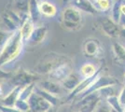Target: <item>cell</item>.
Listing matches in <instances>:
<instances>
[{
    "label": "cell",
    "mask_w": 125,
    "mask_h": 112,
    "mask_svg": "<svg viewBox=\"0 0 125 112\" xmlns=\"http://www.w3.org/2000/svg\"><path fill=\"white\" fill-rule=\"evenodd\" d=\"M24 46L19 30L11 33L4 46L0 49V68L5 69L6 66L16 62L22 54Z\"/></svg>",
    "instance_id": "cell-1"
},
{
    "label": "cell",
    "mask_w": 125,
    "mask_h": 112,
    "mask_svg": "<svg viewBox=\"0 0 125 112\" xmlns=\"http://www.w3.org/2000/svg\"><path fill=\"white\" fill-rule=\"evenodd\" d=\"M67 62H72L67 55L55 51H50L45 53L39 59L37 64L33 67L32 71L38 76L50 75L59 65Z\"/></svg>",
    "instance_id": "cell-2"
},
{
    "label": "cell",
    "mask_w": 125,
    "mask_h": 112,
    "mask_svg": "<svg viewBox=\"0 0 125 112\" xmlns=\"http://www.w3.org/2000/svg\"><path fill=\"white\" fill-rule=\"evenodd\" d=\"M40 76L34 73L33 71L21 69L14 75H11V77L8 80V83L12 87H23L28 85L30 83L37 82L39 80Z\"/></svg>",
    "instance_id": "cell-3"
},
{
    "label": "cell",
    "mask_w": 125,
    "mask_h": 112,
    "mask_svg": "<svg viewBox=\"0 0 125 112\" xmlns=\"http://www.w3.org/2000/svg\"><path fill=\"white\" fill-rule=\"evenodd\" d=\"M102 97L99 92H94L88 95H85L79 98L78 103L76 104L77 110L76 112H94L96 107L102 101Z\"/></svg>",
    "instance_id": "cell-4"
},
{
    "label": "cell",
    "mask_w": 125,
    "mask_h": 112,
    "mask_svg": "<svg viewBox=\"0 0 125 112\" xmlns=\"http://www.w3.org/2000/svg\"><path fill=\"white\" fill-rule=\"evenodd\" d=\"M100 30L104 36L111 38H118L120 37V24L116 23L110 17H101L97 21Z\"/></svg>",
    "instance_id": "cell-5"
},
{
    "label": "cell",
    "mask_w": 125,
    "mask_h": 112,
    "mask_svg": "<svg viewBox=\"0 0 125 112\" xmlns=\"http://www.w3.org/2000/svg\"><path fill=\"white\" fill-rule=\"evenodd\" d=\"M82 51L86 57L91 58H101L104 54V49L102 44L97 38L89 37L85 39L82 46Z\"/></svg>",
    "instance_id": "cell-6"
},
{
    "label": "cell",
    "mask_w": 125,
    "mask_h": 112,
    "mask_svg": "<svg viewBox=\"0 0 125 112\" xmlns=\"http://www.w3.org/2000/svg\"><path fill=\"white\" fill-rule=\"evenodd\" d=\"M27 102L30 108L29 112H46L53 107L49 102L46 101L41 95H39L35 91L28 98Z\"/></svg>",
    "instance_id": "cell-7"
},
{
    "label": "cell",
    "mask_w": 125,
    "mask_h": 112,
    "mask_svg": "<svg viewBox=\"0 0 125 112\" xmlns=\"http://www.w3.org/2000/svg\"><path fill=\"white\" fill-rule=\"evenodd\" d=\"M62 22H72V23H81L83 24V15L82 12L78 10L73 6H68L62 10Z\"/></svg>",
    "instance_id": "cell-8"
},
{
    "label": "cell",
    "mask_w": 125,
    "mask_h": 112,
    "mask_svg": "<svg viewBox=\"0 0 125 112\" xmlns=\"http://www.w3.org/2000/svg\"><path fill=\"white\" fill-rule=\"evenodd\" d=\"M73 71L74 69L73 66H72V62H67V63H64V64L59 65L48 76H49L50 80H52L61 83L62 80L66 79Z\"/></svg>",
    "instance_id": "cell-9"
},
{
    "label": "cell",
    "mask_w": 125,
    "mask_h": 112,
    "mask_svg": "<svg viewBox=\"0 0 125 112\" xmlns=\"http://www.w3.org/2000/svg\"><path fill=\"white\" fill-rule=\"evenodd\" d=\"M37 85L41 88L42 90L48 92L52 94H54L56 96L61 95L62 93V91L64 90L62 88V84L60 82H57V81H54L52 80H38L37 82Z\"/></svg>",
    "instance_id": "cell-10"
},
{
    "label": "cell",
    "mask_w": 125,
    "mask_h": 112,
    "mask_svg": "<svg viewBox=\"0 0 125 112\" xmlns=\"http://www.w3.org/2000/svg\"><path fill=\"white\" fill-rule=\"evenodd\" d=\"M38 10L41 17L54 18L57 15V7L49 0H38Z\"/></svg>",
    "instance_id": "cell-11"
},
{
    "label": "cell",
    "mask_w": 125,
    "mask_h": 112,
    "mask_svg": "<svg viewBox=\"0 0 125 112\" xmlns=\"http://www.w3.org/2000/svg\"><path fill=\"white\" fill-rule=\"evenodd\" d=\"M48 34V27L45 24H41V25H37L35 27V30L33 34L31 35V37L29 38L27 45L30 46H37L38 44L42 43L45 38L47 37Z\"/></svg>",
    "instance_id": "cell-12"
},
{
    "label": "cell",
    "mask_w": 125,
    "mask_h": 112,
    "mask_svg": "<svg viewBox=\"0 0 125 112\" xmlns=\"http://www.w3.org/2000/svg\"><path fill=\"white\" fill-rule=\"evenodd\" d=\"M71 6L90 15H96L99 12L92 0H71Z\"/></svg>",
    "instance_id": "cell-13"
},
{
    "label": "cell",
    "mask_w": 125,
    "mask_h": 112,
    "mask_svg": "<svg viewBox=\"0 0 125 112\" xmlns=\"http://www.w3.org/2000/svg\"><path fill=\"white\" fill-rule=\"evenodd\" d=\"M35 27H36V23L34 22V21H33L31 18H30V16L28 15V16L23 20L21 27L19 28V32L21 34V39H22V41L24 42L25 45L27 44L29 38L31 37V35L33 34V32H34Z\"/></svg>",
    "instance_id": "cell-14"
},
{
    "label": "cell",
    "mask_w": 125,
    "mask_h": 112,
    "mask_svg": "<svg viewBox=\"0 0 125 112\" xmlns=\"http://www.w3.org/2000/svg\"><path fill=\"white\" fill-rule=\"evenodd\" d=\"M81 80H82V78L80 77L79 73L73 71L66 79H64L62 80L61 82V84H62V88L65 91H68L69 92H71L73 90H75L77 88V86L79 84Z\"/></svg>",
    "instance_id": "cell-15"
},
{
    "label": "cell",
    "mask_w": 125,
    "mask_h": 112,
    "mask_svg": "<svg viewBox=\"0 0 125 112\" xmlns=\"http://www.w3.org/2000/svg\"><path fill=\"white\" fill-rule=\"evenodd\" d=\"M21 87H14L6 95H4L0 99V104L6 107H14V104L19 99V94Z\"/></svg>",
    "instance_id": "cell-16"
},
{
    "label": "cell",
    "mask_w": 125,
    "mask_h": 112,
    "mask_svg": "<svg viewBox=\"0 0 125 112\" xmlns=\"http://www.w3.org/2000/svg\"><path fill=\"white\" fill-rule=\"evenodd\" d=\"M98 69L99 68L93 63H84L80 66L78 73L82 79H88V78H92L95 76L96 73L98 72Z\"/></svg>",
    "instance_id": "cell-17"
},
{
    "label": "cell",
    "mask_w": 125,
    "mask_h": 112,
    "mask_svg": "<svg viewBox=\"0 0 125 112\" xmlns=\"http://www.w3.org/2000/svg\"><path fill=\"white\" fill-rule=\"evenodd\" d=\"M12 10L21 14V16L26 17L29 15V0H14Z\"/></svg>",
    "instance_id": "cell-18"
},
{
    "label": "cell",
    "mask_w": 125,
    "mask_h": 112,
    "mask_svg": "<svg viewBox=\"0 0 125 112\" xmlns=\"http://www.w3.org/2000/svg\"><path fill=\"white\" fill-rule=\"evenodd\" d=\"M121 3L122 0H114L111 2V7H110V18L118 24H120V21L121 20V12H120Z\"/></svg>",
    "instance_id": "cell-19"
},
{
    "label": "cell",
    "mask_w": 125,
    "mask_h": 112,
    "mask_svg": "<svg viewBox=\"0 0 125 112\" xmlns=\"http://www.w3.org/2000/svg\"><path fill=\"white\" fill-rule=\"evenodd\" d=\"M35 92H37L39 95H41L42 97H43L46 101L49 102L53 107H57L58 105H59V103H60V98H59L58 96L54 95V94H52V93H50V92H48L42 90L41 88H39L37 85H36V87H35Z\"/></svg>",
    "instance_id": "cell-20"
},
{
    "label": "cell",
    "mask_w": 125,
    "mask_h": 112,
    "mask_svg": "<svg viewBox=\"0 0 125 112\" xmlns=\"http://www.w3.org/2000/svg\"><path fill=\"white\" fill-rule=\"evenodd\" d=\"M112 51L116 60L120 64L125 65V47L120 42L112 43Z\"/></svg>",
    "instance_id": "cell-21"
},
{
    "label": "cell",
    "mask_w": 125,
    "mask_h": 112,
    "mask_svg": "<svg viewBox=\"0 0 125 112\" xmlns=\"http://www.w3.org/2000/svg\"><path fill=\"white\" fill-rule=\"evenodd\" d=\"M0 19H1V21H2V24L5 26V29H4V30L8 31V32H10V33H13V32H15V31H17V30H19V27H18V25L15 23V21L9 16V14H8L6 11H4V12L2 13Z\"/></svg>",
    "instance_id": "cell-22"
},
{
    "label": "cell",
    "mask_w": 125,
    "mask_h": 112,
    "mask_svg": "<svg viewBox=\"0 0 125 112\" xmlns=\"http://www.w3.org/2000/svg\"><path fill=\"white\" fill-rule=\"evenodd\" d=\"M29 16L35 23L39 21L41 15L38 10V0H29Z\"/></svg>",
    "instance_id": "cell-23"
},
{
    "label": "cell",
    "mask_w": 125,
    "mask_h": 112,
    "mask_svg": "<svg viewBox=\"0 0 125 112\" xmlns=\"http://www.w3.org/2000/svg\"><path fill=\"white\" fill-rule=\"evenodd\" d=\"M104 101L108 104V106L111 107L112 111L114 112H123V107L120 103L118 95H112L106 98Z\"/></svg>",
    "instance_id": "cell-24"
},
{
    "label": "cell",
    "mask_w": 125,
    "mask_h": 112,
    "mask_svg": "<svg viewBox=\"0 0 125 112\" xmlns=\"http://www.w3.org/2000/svg\"><path fill=\"white\" fill-rule=\"evenodd\" d=\"M37 85V82L34 83H30L28 85H25L21 87V91H20V94H19V99L21 100H28V98L30 97L32 93L35 91V87Z\"/></svg>",
    "instance_id": "cell-25"
},
{
    "label": "cell",
    "mask_w": 125,
    "mask_h": 112,
    "mask_svg": "<svg viewBox=\"0 0 125 112\" xmlns=\"http://www.w3.org/2000/svg\"><path fill=\"white\" fill-rule=\"evenodd\" d=\"M94 4L99 12H105L110 10L111 1L110 0H94Z\"/></svg>",
    "instance_id": "cell-26"
},
{
    "label": "cell",
    "mask_w": 125,
    "mask_h": 112,
    "mask_svg": "<svg viewBox=\"0 0 125 112\" xmlns=\"http://www.w3.org/2000/svg\"><path fill=\"white\" fill-rule=\"evenodd\" d=\"M100 95L102 97V99L103 100H105L106 98H108L110 96L112 95H116V93H115V90H114V86H108V87H104L103 89H101L99 90Z\"/></svg>",
    "instance_id": "cell-27"
},
{
    "label": "cell",
    "mask_w": 125,
    "mask_h": 112,
    "mask_svg": "<svg viewBox=\"0 0 125 112\" xmlns=\"http://www.w3.org/2000/svg\"><path fill=\"white\" fill-rule=\"evenodd\" d=\"M17 110L21 112H29V104L26 100H21V99H18L16 103L14 104V107Z\"/></svg>",
    "instance_id": "cell-28"
},
{
    "label": "cell",
    "mask_w": 125,
    "mask_h": 112,
    "mask_svg": "<svg viewBox=\"0 0 125 112\" xmlns=\"http://www.w3.org/2000/svg\"><path fill=\"white\" fill-rule=\"evenodd\" d=\"M94 112H112V109L111 107L108 106V104L104 100H102L98 104V106L96 107Z\"/></svg>",
    "instance_id": "cell-29"
},
{
    "label": "cell",
    "mask_w": 125,
    "mask_h": 112,
    "mask_svg": "<svg viewBox=\"0 0 125 112\" xmlns=\"http://www.w3.org/2000/svg\"><path fill=\"white\" fill-rule=\"evenodd\" d=\"M11 35L10 32H8L6 30L0 29V49L4 46V44L6 43V41L8 40V38L10 37V36Z\"/></svg>",
    "instance_id": "cell-30"
},
{
    "label": "cell",
    "mask_w": 125,
    "mask_h": 112,
    "mask_svg": "<svg viewBox=\"0 0 125 112\" xmlns=\"http://www.w3.org/2000/svg\"><path fill=\"white\" fill-rule=\"evenodd\" d=\"M118 97H119V100H120V103L121 104V106L124 107H125V85H123L122 89L120 90Z\"/></svg>",
    "instance_id": "cell-31"
},
{
    "label": "cell",
    "mask_w": 125,
    "mask_h": 112,
    "mask_svg": "<svg viewBox=\"0 0 125 112\" xmlns=\"http://www.w3.org/2000/svg\"><path fill=\"white\" fill-rule=\"evenodd\" d=\"M0 112H21L17 110L15 107H6L0 104Z\"/></svg>",
    "instance_id": "cell-32"
},
{
    "label": "cell",
    "mask_w": 125,
    "mask_h": 112,
    "mask_svg": "<svg viewBox=\"0 0 125 112\" xmlns=\"http://www.w3.org/2000/svg\"><path fill=\"white\" fill-rule=\"evenodd\" d=\"M11 77V74L10 72L6 71V70L0 68V80H3V79H10Z\"/></svg>",
    "instance_id": "cell-33"
},
{
    "label": "cell",
    "mask_w": 125,
    "mask_h": 112,
    "mask_svg": "<svg viewBox=\"0 0 125 112\" xmlns=\"http://www.w3.org/2000/svg\"><path fill=\"white\" fill-rule=\"evenodd\" d=\"M120 12H121V17H125V0H122V3L120 6Z\"/></svg>",
    "instance_id": "cell-34"
},
{
    "label": "cell",
    "mask_w": 125,
    "mask_h": 112,
    "mask_svg": "<svg viewBox=\"0 0 125 112\" xmlns=\"http://www.w3.org/2000/svg\"><path fill=\"white\" fill-rule=\"evenodd\" d=\"M120 37H123V38L125 39V27H123V28L120 29Z\"/></svg>",
    "instance_id": "cell-35"
},
{
    "label": "cell",
    "mask_w": 125,
    "mask_h": 112,
    "mask_svg": "<svg viewBox=\"0 0 125 112\" xmlns=\"http://www.w3.org/2000/svg\"><path fill=\"white\" fill-rule=\"evenodd\" d=\"M3 96H4V89H3L2 85L0 84V99H1Z\"/></svg>",
    "instance_id": "cell-36"
},
{
    "label": "cell",
    "mask_w": 125,
    "mask_h": 112,
    "mask_svg": "<svg viewBox=\"0 0 125 112\" xmlns=\"http://www.w3.org/2000/svg\"><path fill=\"white\" fill-rule=\"evenodd\" d=\"M46 112H54V107H52V108H51L50 110H48V111Z\"/></svg>",
    "instance_id": "cell-37"
},
{
    "label": "cell",
    "mask_w": 125,
    "mask_h": 112,
    "mask_svg": "<svg viewBox=\"0 0 125 112\" xmlns=\"http://www.w3.org/2000/svg\"><path fill=\"white\" fill-rule=\"evenodd\" d=\"M123 83H124L125 85V74H124V77H123Z\"/></svg>",
    "instance_id": "cell-38"
},
{
    "label": "cell",
    "mask_w": 125,
    "mask_h": 112,
    "mask_svg": "<svg viewBox=\"0 0 125 112\" xmlns=\"http://www.w3.org/2000/svg\"><path fill=\"white\" fill-rule=\"evenodd\" d=\"M123 112H125V107H123Z\"/></svg>",
    "instance_id": "cell-39"
},
{
    "label": "cell",
    "mask_w": 125,
    "mask_h": 112,
    "mask_svg": "<svg viewBox=\"0 0 125 112\" xmlns=\"http://www.w3.org/2000/svg\"><path fill=\"white\" fill-rule=\"evenodd\" d=\"M71 112H76V111H75V110H73V111H71Z\"/></svg>",
    "instance_id": "cell-40"
},
{
    "label": "cell",
    "mask_w": 125,
    "mask_h": 112,
    "mask_svg": "<svg viewBox=\"0 0 125 112\" xmlns=\"http://www.w3.org/2000/svg\"><path fill=\"white\" fill-rule=\"evenodd\" d=\"M110 1H111V2H112V1H114V0H110Z\"/></svg>",
    "instance_id": "cell-41"
},
{
    "label": "cell",
    "mask_w": 125,
    "mask_h": 112,
    "mask_svg": "<svg viewBox=\"0 0 125 112\" xmlns=\"http://www.w3.org/2000/svg\"></svg>",
    "instance_id": "cell-42"
}]
</instances>
